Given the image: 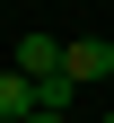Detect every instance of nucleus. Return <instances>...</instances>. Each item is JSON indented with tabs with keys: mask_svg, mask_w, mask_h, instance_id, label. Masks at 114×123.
Here are the masks:
<instances>
[{
	"mask_svg": "<svg viewBox=\"0 0 114 123\" xmlns=\"http://www.w3.org/2000/svg\"><path fill=\"white\" fill-rule=\"evenodd\" d=\"M9 70H26V79H61V70H70V44H61V35H18V44H9Z\"/></svg>",
	"mask_w": 114,
	"mask_h": 123,
	"instance_id": "nucleus-1",
	"label": "nucleus"
},
{
	"mask_svg": "<svg viewBox=\"0 0 114 123\" xmlns=\"http://www.w3.org/2000/svg\"><path fill=\"white\" fill-rule=\"evenodd\" d=\"M70 79H79V88L114 79V44H105V35H79V44H70Z\"/></svg>",
	"mask_w": 114,
	"mask_h": 123,
	"instance_id": "nucleus-2",
	"label": "nucleus"
},
{
	"mask_svg": "<svg viewBox=\"0 0 114 123\" xmlns=\"http://www.w3.org/2000/svg\"><path fill=\"white\" fill-rule=\"evenodd\" d=\"M35 114V79L26 70H0V123H26Z\"/></svg>",
	"mask_w": 114,
	"mask_h": 123,
	"instance_id": "nucleus-3",
	"label": "nucleus"
},
{
	"mask_svg": "<svg viewBox=\"0 0 114 123\" xmlns=\"http://www.w3.org/2000/svg\"><path fill=\"white\" fill-rule=\"evenodd\" d=\"M26 123H70V114H26Z\"/></svg>",
	"mask_w": 114,
	"mask_h": 123,
	"instance_id": "nucleus-4",
	"label": "nucleus"
},
{
	"mask_svg": "<svg viewBox=\"0 0 114 123\" xmlns=\"http://www.w3.org/2000/svg\"><path fill=\"white\" fill-rule=\"evenodd\" d=\"M105 123H114V114H105Z\"/></svg>",
	"mask_w": 114,
	"mask_h": 123,
	"instance_id": "nucleus-5",
	"label": "nucleus"
}]
</instances>
